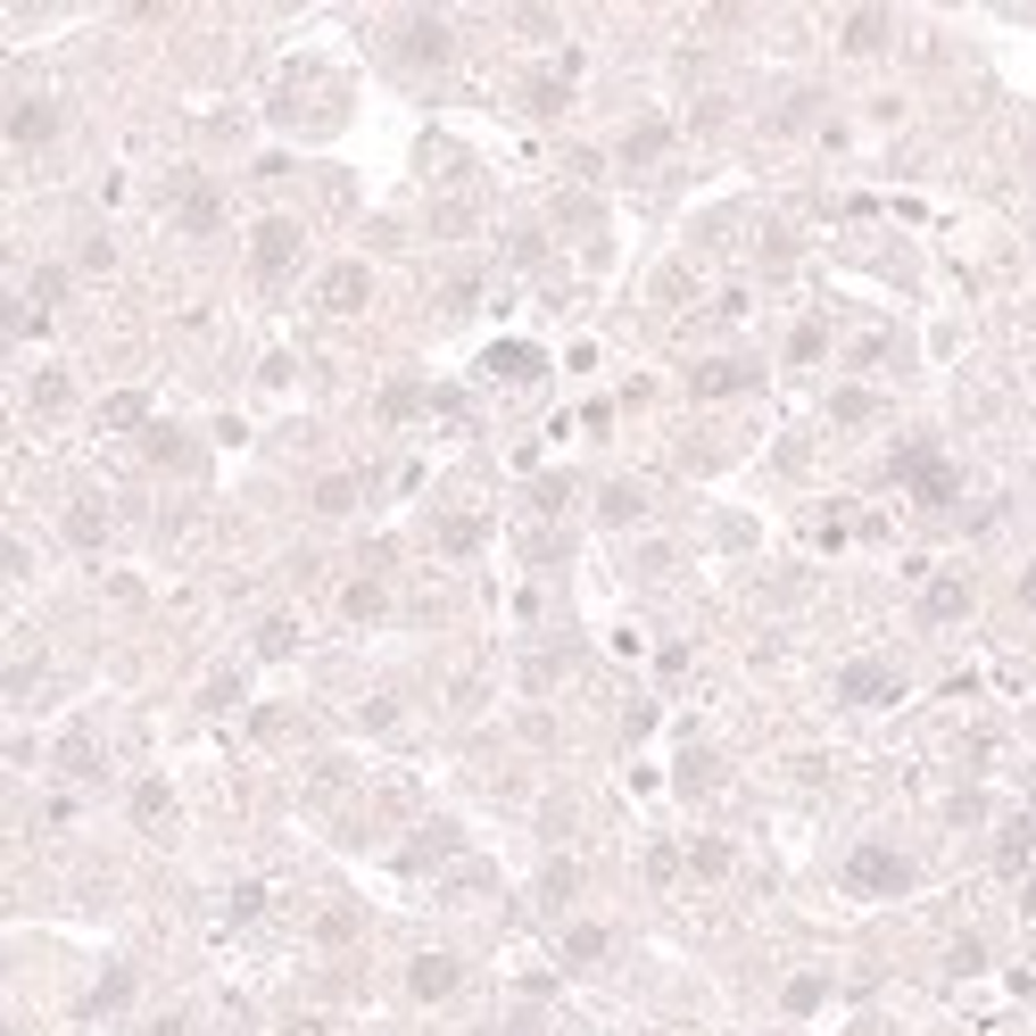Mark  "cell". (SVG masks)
<instances>
[{
    "instance_id": "obj_1",
    "label": "cell",
    "mask_w": 1036,
    "mask_h": 1036,
    "mask_svg": "<svg viewBox=\"0 0 1036 1036\" xmlns=\"http://www.w3.org/2000/svg\"><path fill=\"white\" fill-rule=\"evenodd\" d=\"M912 879H921V870H912V854H896V846H854L846 854V887L854 896H904Z\"/></svg>"
},
{
    "instance_id": "obj_2",
    "label": "cell",
    "mask_w": 1036,
    "mask_h": 1036,
    "mask_svg": "<svg viewBox=\"0 0 1036 1036\" xmlns=\"http://www.w3.org/2000/svg\"><path fill=\"white\" fill-rule=\"evenodd\" d=\"M58 133H67V109L58 100H9V150H50Z\"/></svg>"
},
{
    "instance_id": "obj_3",
    "label": "cell",
    "mask_w": 1036,
    "mask_h": 1036,
    "mask_svg": "<svg viewBox=\"0 0 1036 1036\" xmlns=\"http://www.w3.org/2000/svg\"><path fill=\"white\" fill-rule=\"evenodd\" d=\"M896 473L912 481V498H921V506H945V498L961 490V481H954V465H945L937 448H904V456H896Z\"/></svg>"
},
{
    "instance_id": "obj_4",
    "label": "cell",
    "mask_w": 1036,
    "mask_h": 1036,
    "mask_svg": "<svg viewBox=\"0 0 1036 1036\" xmlns=\"http://www.w3.org/2000/svg\"><path fill=\"white\" fill-rule=\"evenodd\" d=\"M456 987H465V961H456V954H414L407 961V995L414 1003H448Z\"/></svg>"
},
{
    "instance_id": "obj_5",
    "label": "cell",
    "mask_w": 1036,
    "mask_h": 1036,
    "mask_svg": "<svg viewBox=\"0 0 1036 1036\" xmlns=\"http://www.w3.org/2000/svg\"><path fill=\"white\" fill-rule=\"evenodd\" d=\"M291 258H299V225H258V283H283L291 274Z\"/></svg>"
},
{
    "instance_id": "obj_6",
    "label": "cell",
    "mask_w": 1036,
    "mask_h": 1036,
    "mask_svg": "<svg viewBox=\"0 0 1036 1036\" xmlns=\"http://www.w3.org/2000/svg\"><path fill=\"white\" fill-rule=\"evenodd\" d=\"M174 225H183V232H216V225H225V191H216V183H183Z\"/></svg>"
},
{
    "instance_id": "obj_7",
    "label": "cell",
    "mask_w": 1036,
    "mask_h": 1036,
    "mask_svg": "<svg viewBox=\"0 0 1036 1036\" xmlns=\"http://www.w3.org/2000/svg\"><path fill=\"white\" fill-rule=\"evenodd\" d=\"M838 697L846 705H887L896 697V672H887V663H854V672L838 680Z\"/></svg>"
},
{
    "instance_id": "obj_8",
    "label": "cell",
    "mask_w": 1036,
    "mask_h": 1036,
    "mask_svg": "<svg viewBox=\"0 0 1036 1036\" xmlns=\"http://www.w3.org/2000/svg\"><path fill=\"white\" fill-rule=\"evenodd\" d=\"M887 34H896V25H887V9H854V18H846V50H854V58H879Z\"/></svg>"
},
{
    "instance_id": "obj_9",
    "label": "cell",
    "mask_w": 1036,
    "mask_h": 1036,
    "mask_svg": "<svg viewBox=\"0 0 1036 1036\" xmlns=\"http://www.w3.org/2000/svg\"><path fill=\"white\" fill-rule=\"evenodd\" d=\"M67 539L100 547V539H109V506H100V498H76V506H67Z\"/></svg>"
},
{
    "instance_id": "obj_10",
    "label": "cell",
    "mask_w": 1036,
    "mask_h": 1036,
    "mask_svg": "<svg viewBox=\"0 0 1036 1036\" xmlns=\"http://www.w3.org/2000/svg\"><path fill=\"white\" fill-rule=\"evenodd\" d=\"M921 614H929V622H961V614H970V581H937V589L921 597Z\"/></svg>"
},
{
    "instance_id": "obj_11",
    "label": "cell",
    "mask_w": 1036,
    "mask_h": 1036,
    "mask_svg": "<svg viewBox=\"0 0 1036 1036\" xmlns=\"http://www.w3.org/2000/svg\"><path fill=\"white\" fill-rule=\"evenodd\" d=\"M323 307H365V265H340V274H323Z\"/></svg>"
},
{
    "instance_id": "obj_12",
    "label": "cell",
    "mask_w": 1036,
    "mask_h": 1036,
    "mask_svg": "<svg viewBox=\"0 0 1036 1036\" xmlns=\"http://www.w3.org/2000/svg\"><path fill=\"white\" fill-rule=\"evenodd\" d=\"M572 887H581V870H572V863H547V870H539V904H572Z\"/></svg>"
},
{
    "instance_id": "obj_13",
    "label": "cell",
    "mask_w": 1036,
    "mask_h": 1036,
    "mask_svg": "<svg viewBox=\"0 0 1036 1036\" xmlns=\"http://www.w3.org/2000/svg\"><path fill=\"white\" fill-rule=\"evenodd\" d=\"M34 407H42V414H58V407H76V382H67V374H58V365H50V374L34 382Z\"/></svg>"
},
{
    "instance_id": "obj_14",
    "label": "cell",
    "mask_w": 1036,
    "mask_h": 1036,
    "mask_svg": "<svg viewBox=\"0 0 1036 1036\" xmlns=\"http://www.w3.org/2000/svg\"><path fill=\"white\" fill-rule=\"evenodd\" d=\"M597 954H605V929H589V921H581V929L565 937V961H572V970H589Z\"/></svg>"
},
{
    "instance_id": "obj_15",
    "label": "cell",
    "mask_w": 1036,
    "mask_h": 1036,
    "mask_svg": "<svg viewBox=\"0 0 1036 1036\" xmlns=\"http://www.w3.org/2000/svg\"><path fill=\"white\" fill-rule=\"evenodd\" d=\"M870 414H879L870 390H838V423H870Z\"/></svg>"
},
{
    "instance_id": "obj_16",
    "label": "cell",
    "mask_w": 1036,
    "mask_h": 1036,
    "mask_svg": "<svg viewBox=\"0 0 1036 1036\" xmlns=\"http://www.w3.org/2000/svg\"><path fill=\"white\" fill-rule=\"evenodd\" d=\"M697 870H705V879H721V870H730V846H721V838H705V846H697Z\"/></svg>"
},
{
    "instance_id": "obj_17",
    "label": "cell",
    "mask_w": 1036,
    "mask_h": 1036,
    "mask_svg": "<svg viewBox=\"0 0 1036 1036\" xmlns=\"http://www.w3.org/2000/svg\"><path fill=\"white\" fill-rule=\"evenodd\" d=\"M788 357H796V365H812V357H821V323H805V332L788 340Z\"/></svg>"
},
{
    "instance_id": "obj_18",
    "label": "cell",
    "mask_w": 1036,
    "mask_h": 1036,
    "mask_svg": "<svg viewBox=\"0 0 1036 1036\" xmlns=\"http://www.w3.org/2000/svg\"><path fill=\"white\" fill-rule=\"evenodd\" d=\"M639 514V490H605V523H630Z\"/></svg>"
},
{
    "instance_id": "obj_19",
    "label": "cell",
    "mask_w": 1036,
    "mask_h": 1036,
    "mask_svg": "<svg viewBox=\"0 0 1036 1036\" xmlns=\"http://www.w3.org/2000/svg\"><path fill=\"white\" fill-rule=\"evenodd\" d=\"M821 1003V979H788V1012H812Z\"/></svg>"
},
{
    "instance_id": "obj_20",
    "label": "cell",
    "mask_w": 1036,
    "mask_h": 1036,
    "mask_svg": "<svg viewBox=\"0 0 1036 1036\" xmlns=\"http://www.w3.org/2000/svg\"><path fill=\"white\" fill-rule=\"evenodd\" d=\"M1020 605H1028V614H1036V565L1020 572Z\"/></svg>"
},
{
    "instance_id": "obj_21",
    "label": "cell",
    "mask_w": 1036,
    "mask_h": 1036,
    "mask_svg": "<svg viewBox=\"0 0 1036 1036\" xmlns=\"http://www.w3.org/2000/svg\"><path fill=\"white\" fill-rule=\"evenodd\" d=\"M1020 912H1028V921H1036V879H1028V896H1020Z\"/></svg>"
}]
</instances>
